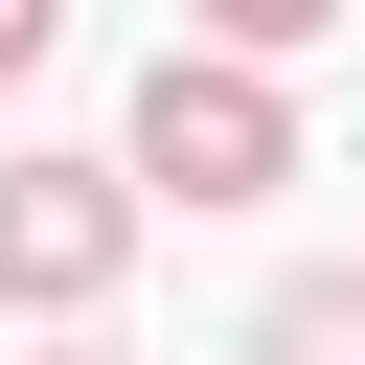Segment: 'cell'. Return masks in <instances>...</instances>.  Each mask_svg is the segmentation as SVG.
Segmentation results:
<instances>
[{
    "instance_id": "obj_1",
    "label": "cell",
    "mask_w": 365,
    "mask_h": 365,
    "mask_svg": "<svg viewBox=\"0 0 365 365\" xmlns=\"http://www.w3.org/2000/svg\"><path fill=\"white\" fill-rule=\"evenodd\" d=\"M114 182H137V205H274V182H297V91H274L251 46H160Z\"/></svg>"
},
{
    "instance_id": "obj_2",
    "label": "cell",
    "mask_w": 365,
    "mask_h": 365,
    "mask_svg": "<svg viewBox=\"0 0 365 365\" xmlns=\"http://www.w3.org/2000/svg\"><path fill=\"white\" fill-rule=\"evenodd\" d=\"M114 274H137V182L114 160H0V297L23 319H91Z\"/></svg>"
},
{
    "instance_id": "obj_3",
    "label": "cell",
    "mask_w": 365,
    "mask_h": 365,
    "mask_svg": "<svg viewBox=\"0 0 365 365\" xmlns=\"http://www.w3.org/2000/svg\"><path fill=\"white\" fill-rule=\"evenodd\" d=\"M251 365H365V274H297V297L251 319Z\"/></svg>"
},
{
    "instance_id": "obj_4",
    "label": "cell",
    "mask_w": 365,
    "mask_h": 365,
    "mask_svg": "<svg viewBox=\"0 0 365 365\" xmlns=\"http://www.w3.org/2000/svg\"><path fill=\"white\" fill-rule=\"evenodd\" d=\"M319 23H342V0H182V46H251V68H297Z\"/></svg>"
},
{
    "instance_id": "obj_5",
    "label": "cell",
    "mask_w": 365,
    "mask_h": 365,
    "mask_svg": "<svg viewBox=\"0 0 365 365\" xmlns=\"http://www.w3.org/2000/svg\"><path fill=\"white\" fill-rule=\"evenodd\" d=\"M46 46H68V0H0V68H46Z\"/></svg>"
},
{
    "instance_id": "obj_6",
    "label": "cell",
    "mask_w": 365,
    "mask_h": 365,
    "mask_svg": "<svg viewBox=\"0 0 365 365\" xmlns=\"http://www.w3.org/2000/svg\"><path fill=\"white\" fill-rule=\"evenodd\" d=\"M46 365H114V342H46Z\"/></svg>"
}]
</instances>
